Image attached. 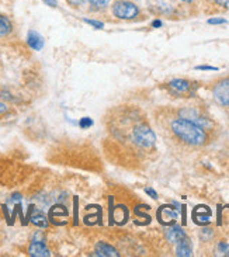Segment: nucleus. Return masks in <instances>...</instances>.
Here are the masks:
<instances>
[{"label":"nucleus","instance_id":"28","mask_svg":"<svg viewBox=\"0 0 229 257\" xmlns=\"http://www.w3.org/2000/svg\"><path fill=\"white\" fill-rule=\"evenodd\" d=\"M152 26L153 27H160V26H162V21H159V20H155L152 23Z\"/></svg>","mask_w":229,"mask_h":257},{"label":"nucleus","instance_id":"30","mask_svg":"<svg viewBox=\"0 0 229 257\" xmlns=\"http://www.w3.org/2000/svg\"><path fill=\"white\" fill-rule=\"evenodd\" d=\"M228 105H229V104H228Z\"/></svg>","mask_w":229,"mask_h":257},{"label":"nucleus","instance_id":"7","mask_svg":"<svg viewBox=\"0 0 229 257\" xmlns=\"http://www.w3.org/2000/svg\"><path fill=\"white\" fill-rule=\"evenodd\" d=\"M180 115H181V118L188 119V121L194 122V124H197V125H200L201 128L208 125V121L204 118V117H201V115L195 111V110H193V108H184V110H181Z\"/></svg>","mask_w":229,"mask_h":257},{"label":"nucleus","instance_id":"13","mask_svg":"<svg viewBox=\"0 0 229 257\" xmlns=\"http://www.w3.org/2000/svg\"><path fill=\"white\" fill-rule=\"evenodd\" d=\"M96 254H97V256H118L117 250H116L112 246H110V244L104 243V242L97 243V246H96Z\"/></svg>","mask_w":229,"mask_h":257},{"label":"nucleus","instance_id":"23","mask_svg":"<svg viewBox=\"0 0 229 257\" xmlns=\"http://www.w3.org/2000/svg\"><path fill=\"white\" fill-rule=\"evenodd\" d=\"M145 193H146V194L151 195L152 198H158V194H156V191H155V190H152V188L146 187V188H145Z\"/></svg>","mask_w":229,"mask_h":257},{"label":"nucleus","instance_id":"25","mask_svg":"<svg viewBox=\"0 0 229 257\" xmlns=\"http://www.w3.org/2000/svg\"><path fill=\"white\" fill-rule=\"evenodd\" d=\"M195 69L197 70H218V68H214V66H197Z\"/></svg>","mask_w":229,"mask_h":257},{"label":"nucleus","instance_id":"26","mask_svg":"<svg viewBox=\"0 0 229 257\" xmlns=\"http://www.w3.org/2000/svg\"><path fill=\"white\" fill-rule=\"evenodd\" d=\"M7 110H9V107H7L6 104H3V103H0V115L6 114Z\"/></svg>","mask_w":229,"mask_h":257},{"label":"nucleus","instance_id":"24","mask_svg":"<svg viewBox=\"0 0 229 257\" xmlns=\"http://www.w3.org/2000/svg\"><path fill=\"white\" fill-rule=\"evenodd\" d=\"M68 2H69L72 6H82L86 0H68Z\"/></svg>","mask_w":229,"mask_h":257},{"label":"nucleus","instance_id":"22","mask_svg":"<svg viewBox=\"0 0 229 257\" xmlns=\"http://www.w3.org/2000/svg\"><path fill=\"white\" fill-rule=\"evenodd\" d=\"M226 20L225 19H209L208 24H225Z\"/></svg>","mask_w":229,"mask_h":257},{"label":"nucleus","instance_id":"14","mask_svg":"<svg viewBox=\"0 0 229 257\" xmlns=\"http://www.w3.org/2000/svg\"><path fill=\"white\" fill-rule=\"evenodd\" d=\"M176 254L181 257L191 256V246H190V243H188L187 237H186V239H183V240H180V242L177 243Z\"/></svg>","mask_w":229,"mask_h":257},{"label":"nucleus","instance_id":"17","mask_svg":"<svg viewBox=\"0 0 229 257\" xmlns=\"http://www.w3.org/2000/svg\"><path fill=\"white\" fill-rule=\"evenodd\" d=\"M216 251H218V254H221V256H229V244L226 243V242L218 243Z\"/></svg>","mask_w":229,"mask_h":257},{"label":"nucleus","instance_id":"4","mask_svg":"<svg viewBox=\"0 0 229 257\" xmlns=\"http://www.w3.org/2000/svg\"><path fill=\"white\" fill-rule=\"evenodd\" d=\"M214 98L216 100V103L221 105L229 104V77L222 79L219 82H216L214 86Z\"/></svg>","mask_w":229,"mask_h":257},{"label":"nucleus","instance_id":"21","mask_svg":"<svg viewBox=\"0 0 229 257\" xmlns=\"http://www.w3.org/2000/svg\"><path fill=\"white\" fill-rule=\"evenodd\" d=\"M214 3L218 5V6L223 7V9H226V10H229V0H214Z\"/></svg>","mask_w":229,"mask_h":257},{"label":"nucleus","instance_id":"19","mask_svg":"<svg viewBox=\"0 0 229 257\" xmlns=\"http://www.w3.org/2000/svg\"><path fill=\"white\" fill-rule=\"evenodd\" d=\"M79 125H80V128L86 130V128H90V126L93 125V121H91V118H89V117H84V118L80 119Z\"/></svg>","mask_w":229,"mask_h":257},{"label":"nucleus","instance_id":"16","mask_svg":"<svg viewBox=\"0 0 229 257\" xmlns=\"http://www.w3.org/2000/svg\"><path fill=\"white\" fill-rule=\"evenodd\" d=\"M68 211L65 209V207H54L51 209V219H55L56 216H66Z\"/></svg>","mask_w":229,"mask_h":257},{"label":"nucleus","instance_id":"5","mask_svg":"<svg viewBox=\"0 0 229 257\" xmlns=\"http://www.w3.org/2000/svg\"><path fill=\"white\" fill-rule=\"evenodd\" d=\"M177 216H179L177 211L170 205H163L158 211V219L162 225H172L176 222Z\"/></svg>","mask_w":229,"mask_h":257},{"label":"nucleus","instance_id":"9","mask_svg":"<svg viewBox=\"0 0 229 257\" xmlns=\"http://www.w3.org/2000/svg\"><path fill=\"white\" fill-rule=\"evenodd\" d=\"M191 84L184 79H174L172 82H169V89L173 91L174 94H186L190 91Z\"/></svg>","mask_w":229,"mask_h":257},{"label":"nucleus","instance_id":"2","mask_svg":"<svg viewBox=\"0 0 229 257\" xmlns=\"http://www.w3.org/2000/svg\"><path fill=\"white\" fill-rule=\"evenodd\" d=\"M132 138H134V142L137 145L141 146V148H145V149H151L156 142L155 132L145 124H139L132 130Z\"/></svg>","mask_w":229,"mask_h":257},{"label":"nucleus","instance_id":"8","mask_svg":"<svg viewBox=\"0 0 229 257\" xmlns=\"http://www.w3.org/2000/svg\"><path fill=\"white\" fill-rule=\"evenodd\" d=\"M28 254L34 257H48L51 256L49 253V249L45 246L44 242H40V240H33V243L30 244L28 247Z\"/></svg>","mask_w":229,"mask_h":257},{"label":"nucleus","instance_id":"3","mask_svg":"<svg viewBox=\"0 0 229 257\" xmlns=\"http://www.w3.org/2000/svg\"><path fill=\"white\" fill-rule=\"evenodd\" d=\"M114 17L120 20H132L138 17L139 9L135 3L128 2V0H117L111 7Z\"/></svg>","mask_w":229,"mask_h":257},{"label":"nucleus","instance_id":"11","mask_svg":"<svg viewBox=\"0 0 229 257\" xmlns=\"http://www.w3.org/2000/svg\"><path fill=\"white\" fill-rule=\"evenodd\" d=\"M193 216H194L195 223H200V225H202V223H208L209 218H211V211H209L208 207L200 205V207H197V208L194 209Z\"/></svg>","mask_w":229,"mask_h":257},{"label":"nucleus","instance_id":"1","mask_svg":"<svg viewBox=\"0 0 229 257\" xmlns=\"http://www.w3.org/2000/svg\"><path fill=\"white\" fill-rule=\"evenodd\" d=\"M172 131L177 138L188 145L200 146L207 142V134L204 131V128L188 119H174L172 122Z\"/></svg>","mask_w":229,"mask_h":257},{"label":"nucleus","instance_id":"12","mask_svg":"<svg viewBox=\"0 0 229 257\" xmlns=\"http://www.w3.org/2000/svg\"><path fill=\"white\" fill-rule=\"evenodd\" d=\"M27 44L30 45V48L35 49V51H41L42 47H44V38L37 31L31 30V31H28Z\"/></svg>","mask_w":229,"mask_h":257},{"label":"nucleus","instance_id":"10","mask_svg":"<svg viewBox=\"0 0 229 257\" xmlns=\"http://www.w3.org/2000/svg\"><path fill=\"white\" fill-rule=\"evenodd\" d=\"M166 237L169 242L177 244L180 240L186 239L187 236H186V232L183 230L181 226H179V225H173V226H170V228L167 229Z\"/></svg>","mask_w":229,"mask_h":257},{"label":"nucleus","instance_id":"20","mask_svg":"<svg viewBox=\"0 0 229 257\" xmlns=\"http://www.w3.org/2000/svg\"><path fill=\"white\" fill-rule=\"evenodd\" d=\"M84 23H87V24H90L93 27L98 28V30H101V28L104 27V24L103 23H100V21H96V20H90V19H83Z\"/></svg>","mask_w":229,"mask_h":257},{"label":"nucleus","instance_id":"27","mask_svg":"<svg viewBox=\"0 0 229 257\" xmlns=\"http://www.w3.org/2000/svg\"><path fill=\"white\" fill-rule=\"evenodd\" d=\"M45 3H48L49 6L56 7L58 6V3H56V0H45Z\"/></svg>","mask_w":229,"mask_h":257},{"label":"nucleus","instance_id":"18","mask_svg":"<svg viewBox=\"0 0 229 257\" xmlns=\"http://www.w3.org/2000/svg\"><path fill=\"white\" fill-rule=\"evenodd\" d=\"M91 6L97 7V9H105L108 6V0H87Z\"/></svg>","mask_w":229,"mask_h":257},{"label":"nucleus","instance_id":"6","mask_svg":"<svg viewBox=\"0 0 229 257\" xmlns=\"http://www.w3.org/2000/svg\"><path fill=\"white\" fill-rule=\"evenodd\" d=\"M28 219L31 221L33 225H35L37 228H48V219H47V216L42 214L40 209H35L34 207H30L28 209Z\"/></svg>","mask_w":229,"mask_h":257},{"label":"nucleus","instance_id":"15","mask_svg":"<svg viewBox=\"0 0 229 257\" xmlns=\"http://www.w3.org/2000/svg\"><path fill=\"white\" fill-rule=\"evenodd\" d=\"M12 31V23L10 20L5 17V16H0V37H5Z\"/></svg>","mask_w":229,"mask_h":257},{"label":"nucleus","instance_id":"29","mask_svg":"<svg viewBox=\"0 0 229 257\" xmlns=\"http://www.w3.org/2000/svg\"><path fill=\"white\" fill-rule=\"evenodd\" d=\"M180 2H183V3H191L193 0H180Z\"/></svg>","mask_w":229,"mask_h":257}]
</instances>
